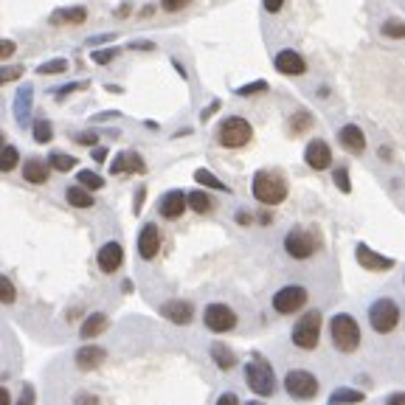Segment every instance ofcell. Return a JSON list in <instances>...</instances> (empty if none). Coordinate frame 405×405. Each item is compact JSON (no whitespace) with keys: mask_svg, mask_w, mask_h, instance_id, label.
Wrapping results in <instances>:
<instances>
[{"mask_svg":"<svg viewBox=\"0 0 405 405\" xmlns=\"http://www.w3.org/2000/svg\"><path fill=\"white\" fill-rule=\"evenodd\" d=\"M161 315L167 318V321H172V324H192V318H195V307H192V301H181V298H175V301H167V304H161Z\"/></svg>","mask_w":405,"mask_h":405,"instance_id":"2e32d148","label":"cell"},{"mask_svg":"<svg viewBox=\"0 0 405 405\" xmlns=\"http://www.w3.org/2000/svg\"><path fill=\"white\" fill-rule=\"evenodd\" d=\"M369 324H372L375 332L389 335V332L400 324V307H397L392 298H377V301L369 307Z\"/></svg>","mask_w":405,"mask_h":405,"instance_id":"5b68a950","label":"cell"},{"mask_svg":"<svg viewBox=\"0 0 405 405\" xmlns=\"http://www.w3.org/2000/svg\"><path fill=\"white\" fill-rule=\"evenodd\" d=\"M82 87H87V82H71V85H65V87H59V99H65L68 93H76V90H82Z\"/></svg>","mask_w":405,"mask_h":405,"instance_id":"f6af8a7d","label":"cell"},{"mask_svg":"<svg viewBox=\"0 0 405 405\" xmlns=\"http://www.w3.org/2000/svg\"><path fill=\"white\" fill-rule=\"evenodd\" d=\"M318 338H321V313L313 310V313L301 315L298 324L293 327V344L298 349H315Z\"/></svg>","mask_w":405,"mask_h":405,"instance_id":"8992f818","label":"cell"},{"mask_svg":"<svg viewBox=\"0 0 405 405\" xmlns=\"http://www.w3.org/2000/svg\"><path fill=\"white\" fill-rule=\"evenodd\" d=\"M389 403H405V394H392Z\"/></svg>","mask_w":405,"mask_h":405,"instance_id":"11a10c76","label":"cell"},{"mask_svg":"<svg viewBox=\"0 0 405 405\" xmlns=\"http://www.w3.org/2000/svg\"><path fill=\"white\" fill-rule=\"evenodd\" d=\"M96 262H99V267H102V273H116L119 267H121V262H124V248H121V242H104L102 248H99V256H96Z\"/></svg>","mask_w":405,"mask_h":405,"instance_id":"5bb4252c","label":"cell"},{"mask_svg":"<svg viewBox=\"0 0 405 405\" xmlns=\"http://www.w3.org/2000/svg\"><path fill=\"white\" fill-rule=\"evenodd\" d=\"M144 198H147V189H144V186H141V189H138V192H135V208H133V211H135V214H141V208H144Z\"/></svg>","mask_w":405,"mask_h":405,"instance_id":"bcb514c9","label":"cell"},{"mask_svg":"<svg viewBox=\"0 0 405 405\" xmlns=\"http://www.w3.org/2000/svg\"><path fill=\"white\" fill-rule=\"evenodd\" d=\"M37 71H40L42 76H48V73H62V71H68V62H65V59H51V62H42Z\"/></svg>","mask_w":405,"mask_h":405,"instance_id":"8d00e7d4","label":"cell"},{"mask_svg":"<svg viewBox=\"0 0 405 405\" xmlns=\"http://www.w3.org/2000/svg\"><path fill=\"white\" fill-rule=\"evenodd\" d=\"M330 335H332V344H335L338 352H355L361 346V327L346 313H338L330 321Z\"/></svg>","mask_w":405,"mask_h":405,"instance_id":"7a4b0ae2","label":"cell"},{"mask_svg":"<svg viewBox=\"0 0 405 405\" xmlns=\"http://www.w3.org/2000/svg\"><path fill=\"white\" fill-rule=\"evenodd\" d=\"M225 403H239V397H236V394H222V397H219V405H225Z\"/></svg>","mask_w":405,"mask_h":405,"instance_id":"f5cc1de1","label":"cell"},{"mask_svg":"<svg viewBox=\"0 0 405 405\" xmlns=\"http://www.w3.org/2000/svg\"><path fill=\"white\" fill-rule=\"evenodd\" d=\"M20 76H23V65L0 68V85H3V82H11V79H20Z\"/></svg>","mask_w":405,"mask_h":405,"instance_id":"f35d334b","label":"cell"},{"mask_svg":"<svg viewBox=\"0 0 405 405\" xmlns=\"http://www.w3.org/2000/svg\"><path fill=\"white\" fill-rule=\"evenodd\" d=\"M73 141L82 144V147H96V144H99V135H96V133H79Z\"/></svg>","mask_w":405,"mask_h":405,"instance_id":"b9f144b4","label":"cell"},{"mask_svg":"<svg viewBox=\"0 0 405 405\" xmlns=\"http://www.w3.org/2000/svg\"><path fill=\"white\" fill-rule=\"evenodd\" d=\"M276 71L284 76H301V73H307V62L296 51H279L276 54Z\"/></svg>","mask_w":405,"mask_h":405,"instance_id":"e0dca14e","label":"cell"},{"mask_svg":"<svg viewBox=\"0 0 405 405\" xmlns=\"http://www.w3.org/2000/svg\"><path fill=\"white\" fill-rule=\"evenodd\" d=\"M76 181H79V186H85L87 192H90V189H102V186H104L102 175H96V172H90V169H82V172L76 175Z\"/></svg>","mask_w":405,"mask_h":405,"instance_id":"4dcf8cb0","label":"cell"},{"mask_svg":"<svg viewBox=\"0 0 405 405\" xmlns=\"http://www.w3.org/2000/svg\"><path fill=\"white\" fill-rule=\"evenodd\" d=\"M211 358H214V363H217L222 372H228V369L236 366V355H234L225 344H211Z\"/></svg>","mask_w":405,"mask_h":405,"instance_id":"d4e9b609","label":"cell"},{"mask_svg":"<svg viewBox=\"0 0 405 405\" xmlns=\"http://www.w3.org/2000/svg\"><path fill=\"white\" fill-rule=\"evenodd\" d=\"M282 6H284V0H265V8H267L270 14H276Z\"/></svg>","mask_w":405,"mask_h":405,"instance_id":"681fc988","label":"cell"},{"mask_svg":"<svg viewBox=\"0 0 405 405\" xmlns=\"http://www.w3.org/2000/svg\"><path fill=\"white\" fill-rule=\"evenodd\" d=\"M186 208H189V205H186V195H183L181 189H172V192H167L164 200H161V217H164V219H178Z\"/></svg>","mask_w":405,"mask_h":405,"instance_id":"d6986e66","label":"cell"},{"mask_svg":"<svg viewBox=\"0 0 405 405\" xmlns=\"http://www.w3.org/2000/svg\"><path fill=\"white\" fill-rule=\"evenodd\" d=\"M195 181H198L200 186H208V189H217V192H228V186H225L222 181H217V178H214L208 169H198V172H195Z\"/></svg>","mask_w":405,"mask_h":405,"instance_id":"f546056e","label":"cell"},{"mask_svg":"<svg viewBox=\"0 0 405 405\" xmlns=\"http://www.w3.org/2000/svg\"><path fill=\"white\" fill-rule=\"evenodd\" d=\"M250 189H253V198L262 205H279L287 198V181L282 178V172H273V169L256 172Z\"/></svg>","mask_w":405,"mask_h":405,"instance_id":"6da1fadb","label":"cell"},{"mask_svg":"<svg viewBox=\"0 0 405 405\" xmlns=\"http://www.w3.org/2000/svg\"><path fill=\"white\" fill-rule=\"evenodd\" d=\"M307 304V290L301 284H287L273 296V310L282 315H293Z\"/></svg>","mask_w":405,"mask_h":405,"instance_id":"9c48e42d","label":"cell"},{"mask_svg":"<svg viewBox=\"0 0 405 405\" xmlns=\"http://www.w3.org/2000/svg\"><path fill=\"white\" fill-rule=\"evenodd\" d=\"M48 167L56 169V172H71L76 167V158L73 155H65V152H51L48 155Z\"/></svg>","mask_w":405,"mask_h":405,"instance_id":"83f0119b","label":"cell"},{"mask_svg":"<svg viewBox=\"0 0 405 405\" xmlns=\"http://www.w3.org/2000/svg\"><path fill=\"white\" fill-rule=\"evenodd\" d=\"M338 141H341V147L349 150L352 155H363V150H366V135H363V130L355 127V124H346V127L338 133Z\"/></svg>","mask_w":405,"mask_h":405,"instance_id":"ac0fdd59","label":"cell"},{"mask_svg":"<svg viewBox=\"0 0 405 405\" xmlns=\"http://www.w3.org/2000/svg\"><path fill=\"white\" fill-rule=\"evenodd\" d=\"M20 403H34V389H28V386H25V389H23V394H20Z\"/></svg>","mask_w":405,"mask_h":405,"instance_id":"f907efd6","label":"cell"},{"mask_svg":"<svg viewBox=\"0 0 405 405\" xmlns=\"http://www.w3.org/2000/svg\"><path fill=\"white\" fill-rule=\"evenodd\" d=\"M147 164L138 152H119L116 161L110 164V175H144Z\"/></svg>","mask_w":405,"mask_h":405,"instance_id":"7c38bea8","label":"cell"},{"mask_svg":"<svg viewBox=\"0 0 405 405\" xmlns=\"http://www.w3.org/2000/svg\"><path fill=\"white\" fill-rule=\"evenodd\" d=\"M23 178H25L28 183H34V186H42V183L48 181V161H42V158H28L25 167H23Z\"/></svg>","mask_w":405,"mask_h":405,"instance_id":"7402d4cb","label":"cell"},{"mask_svg":"<svg viewBox=\"0 0 405 405\" xmlns=\"http://www.w3.org/2000/svg\"><path fill=\"white\" fill-rule=\"evenodd\" d=\"M355 259L361 262L363 270H372V273H377V270H392V267H394V259L375 253V250H372L369 245H363V242L355 248Z\"/></svg>","mask_w":405,"mask_h":405,"instance_id":"9a60e30c","label":"cell"},{"mask_svg":"<svg viewBox=\"0 0 405 405\" xmlns=\"http://www.w3.org/2000/svg\"><path fill=\"white\" fill-rule=\"evenodd\" d=\"M161 250V231L155 222H147L138 234V256L141 259H155Z\"/></svg>","mask_w":405,"mask_h":405,"instance_id":"4fadbf2b","label":"cell"},{"mask_svg":"<svg viewBox=\"0 0 405 405\" xmlns=\"http://www.w3.org/2000/svg\"><path fill=\"white\" fill-rule=\"evenodd\" d=\"M51 138H54L51 121H48V119H37V121H34V141H37V144H48Z\"/></svg>","mask_w":405,"mask_h":405,"instance_id":"f1b7e54d","label":"cell"},{"mask_svg":"<svg viewBox=\"0 0 405 405\" xmlns=\"http://www.w3.org/2000/svg\"><path fill=\"white\" fill-rule=\"evenodd\" d=\"M192 0H161V8L164 11H181V8H186Z\"/></svg>","mask_w":405,"mask_h":405,"instance_id":"7bdbcfd3","label":"cell"},{"mask_svg":"<svg viewBox=\"0 0 405 405\" xmlns=\"http://www.w3.org/2000/svg\"><path fill=\"white\" fill-rule=\"evenodd\" d=\"M304 161H307V167H310V169H315V172L327 169V167L332 164V150H330V144H327V141H321V138L310 141V144H307V150H304Z\"/></svg>","mask_w":405,"mask_h":405,"instance_id":"8fae6325","label":"cell"},{"mask_svg":"<svg viewBox=\"0 0 405 405\" xmlns=\"http://www.w3.org/2000/svg\"><path fill=\"white\" fill-rule=\"evenodd\" d=\"M265 90H267V82L259 79V82H253V85H242L236 93H239V96H253V93H265Z\"/></svg>","mask_w":405,"mask_h":405,"instance_id":"ab89813d","label":"cell"},{"mask_svg":"<svg viewBox=\"0 0 405 405\" xmlns=\"http://www.w3.org/2000/svg\"><path fill=\"white\" fill-rule=\"evenodd\" d=\"M14 298H17L14 284L6 276H0V304H14Z\"/></svg>","mask_w":405,"mask_h":405,"instance_id":"d590c367","label":"cell"},{"mask_svg":"<svg viewBox=\"0 0 405 405\" xmlns=\"http://www.w3.org/2000/svg\"><path fill=\"white\" fill-rule=\"evenodd\" d=\"M31 104H34V90H31V85H28V87H20V90H17V99H14V119H17L20 127H25V116H28Z\"/></svg>","mask_w":405,"mask_h":405,"instance_id":"603a6c76","label":"cell"},{"mask_svg":"<svg viewBox=\"0 0 405 405\" xmlns=\"http://www.w3.org/2000/svg\"><path fill=\"white\" fill-rule=\"evenodd\" d=\"M107 330V315L104 313H93V315H87V321L82 324V338L85 341H93V338H99L102 332Z\"/></svg>","mask_w":405,"mask_h":405,"instance_id":"cb8c5ba5","label":"cell"},{"mask_svg":"<svg viewBox=\"0 0 405 405\" xmlns=\"http://www.w3.org/2000/svg\"><path fill=\"white\" fill-rule=\"evenodd\" d=\"M335 186L341 189V192H352V183H349V172L346 169H335Z\"/></svg>","mask_w":405,"mask_h":405,"instance_id":"60d3db41","label":"cell"},{"mask_svg":"<svg viewBox=\"0 0 405 405\" xmlns=\"http://www.w3.org/2000/svg\"><path fill=\"white\" fill-rule=\"evenodd\" d=\"M310 124H313L310 113H307V110H298V113L290 119V133H293V135H298V133H304Z\"/></svg>","mask_w":405,"mask_h":405,"instance_id":"d6a6232c","label":"cell"},{"mask_svg":"<svg viewBox=\"0 0 405 405\" xmlns=\"http://www.w3.org/2000/svg\"><path fill=\"white\" fill-rule=\"evenodd\" d=\"M202 321L211 332H231L236 327V313L228 304H208L202 313Z\"/></svg>","mask_w":405,"mask_h":405,"instance_id":"30bf717a","label":"cell"},{"mask_svg":"<svg viewBox=\"0 0 405 405\" xmlns=\"http://www.w3.org/2000/svg\"><path fill=\"white\" fill-rule=\"evenodd\" d=\"M217 107H219V102H211V107H205V110H202V121H208V119L217 113Z\"/></svg>","mask_w":405,"mask_h":405,"instance_id":"816d5d0a","label":"cell"},{"mask_svg":"<svg viewBox=\"0 0 405 405\" xmlns=\"http://www.w3.org/2000/svg\"><path fill=\"white\" fill-rule=\"evenodd\" d=\"M383 37L405 40V23H400V20H389V23H383Z\"/></svg>","mask_w":405,"mask_h":405,"instance_id":"e575fe53","label":"cell"},{"mask_svg":"<svg viewBox=\"0 0 405 405\" xmlns=\"http://www.w3.org/2000/svg\"><path fill=\"white\" fill-rule=\"evenodd\" d=\"M65 198H68V202H71L73 208H90V205H93V198H90V192H87L85 186H68Z\"/></svg>","mask_w":405,"mask_h":405,"instance_id":"484cf974","label":"cell"},{"mask_svg":"<svg viewBox=\"0 0 405 405\" xmlns=\"http://www.w3.org/2000/svg\"><path fill=\"white\" fill-rule=\"evenodd\" d=\"M110 40H116V34H99V37H90L87 45H99V42H110Z\"/></svg>","mask_w":405,"mask_h":405,"instance_id":"c3c4849f","label":"cell"},{"mask_svg":"<svg viewBox=\"0 0 405 405\" xmlns=\"http://www.w3.org/2000/svg\"><path fill=\"white\" fill-rule=\"evenodd\" d=\"M93 161H96V164H104V161H107V150L96 144V147H93Z\"/></svg>","mask_w":405,"mask_h":405,"instance_id":"7dc6e473","label":"cell"},{"mask_svg":"<svg viewBox=\"0 0 405 405\" xmlns=\"http://www.w3.org/2000/svg\"><path fill=\"white\" fill-rule=\"evenodd\" d=\"M186 205H189L192 211H198V214H208V211L214 208V200H211L205 192H189V195H186Z\"/></svg>","mask_w":405,"mask_h":405,"instance_id":"4316f807","label":"cell"},{"mask_svg":"<svg viewBox=\"0 0 405 405\" xmlns=\"http://www.w3.org/2000/svg\"><path fill=\"white\" fill-rule=\"evenodd\" d=\"M284 250L293 259H310L318 250V236L313 231H307V228H293L284 236Z\"/></svg>","mask_w":405,"mask_h":405,"instance_id":"52a82bcc","label":"cell"},{"mask_svg":"<svg viewBox=\"0 0 405 405\" xmlns=\"http://www.w3.org/2000/svg\"><path fill=\"white\" fill-rule=\"evenodd\" d=\"M119 56V48H107V51H93V62L96 65H110Z\"/></svg>","mask_w":405,"mask_h":405,"instance_id":"74e56055","label":"cell"},{"mask_svg":"<svg viewBox=\"0 0 405 405\" xmlns=\"http://www.w3.org/2000/svg\"><path fill=\"white\" fill-rule=\"evenodd\" d=\"M104 358H107V352H104L102 346H82V349L76 352V366H79L82 372H90V369L102 366Z\"/></svg>","mask_w":405,"mask_h":405,"instance_id":"44dd1931","label":"cell"},{"mask_svg":"<svg viewBox=\"0 0 405 405\" xmlns=\"http://www.w3.org/2000/svg\"><path fill=\"white\" fill-rule=\"evenodd\" d=\"M14 51H17V45L11 40H0V62L8 59V56H14Z\"/></svg>","mask_w":405,"mask_h":405,"instance_id":"ee69618b","label":"cell"},{"mask_svg":"<svg viewBox=\"0 0 405 405\" xmlns=\"http://www.w3.org/2000/svg\"><path fill=\"white\" fill-rule=\"evenodd\" d=\"M363 394L361 392H352V389H338L330 394V403H361Z\"/></svg>","mask_w":405,"mask_h":405,"instance_id":"836d02e7","label":"cell"},{"mask_svg":"<svg viewBox=\"0 0 405 405\" xmlns=\"http://www.w3.org/2000/svg\"><path fill=\"white\" fill-rule=\"evenodd\" d=\"M284 389L293 400H313L318 394V380H315V375H310L304 369H293L284 377Z\"/></svg>","mask_w":405,"mask_h":405,"instance_id":"ba28073f","label":"cell"},{"mask_svg":"<svg viewBox=\"0 0 405 405\" xmlns=\"http://www.w3.org/2000/svg\"><path fill=\"white\" fill-rule=\"evenodd\" d=\"M0 403H3V405H8V403H11V394H8L6 389H0Z\"/></svg>","mask_w":405,"mask_h":405,"instance_id":"db71d44e","label":"cell"},{"mask_svg":"<svg viewBox=\"0 0 405 405\" xmlns=\"http://www.w3.org/2000/svg\"><path fill=\"white\" fill-rule=\"evenodd\" d=\"M245 383L253 394L259 397H270L276 392V377H273V369L270 363H265L262 358H253L248 366H245Z\"/></svg>","mask_w":405,"mask_h":405,"instance_id":"3957f363","label":"cell"},{"mask_svg":"<svg viewBox=\"0 0 405 405\" xmlns=\"http://www.w3.org/2000/svg\"><path fill=\"white\" fill-rule=\"evenodd\" d=\"M3 147H6V141H3V133H0V150H3Z\"/></svg>","mask_w":405,"mask_h":405,"instance_id":"9f6ffc18","label":"cell"},{"mask_svg":"<svg viewBox=\"0 0 405 405\" xmlns=\"http://www.w3.org/2000/svg\"><path fill=\"white\" fill-rule=\"evenodd\" d=\"M87 20V8L85 6H65L51 11V23L54 25H82Z\"/></svg>","mask_w":405,"mask_h":405,"instance_id":"ffe728a7","label":"cell"},{"mask_svg":"<svg viewBox=\"0 0 405 405\" xmlns=\"http://www.w3.org/2000/svg\"><path fill=\"white\" fill-rule=\"evenodd\" d=\"M17 161H20V152L14 147H3L0 150V172H11L17 167Z\"/></svg>","mask_w":405,"mask_h":405,"instance_id":"1f68e13d","label":"cell"},{"mask_svg":"<svg viewBox=\"0 0 405 405\" xmlns=\"http://www.w3.org/2000/svg\"><path fill=\"white\" fill-rule=\"evenodd\" d=\"M250 135H253L250 124H248L245 119H239V116H231V119H225V121L217 127V141H219L225 150H239V147H245V144L250 141Z\"/></svg>","mask_w":405,"mask_h":405,"instance_id":"277c9868","label":"cell"}]
</instances>
